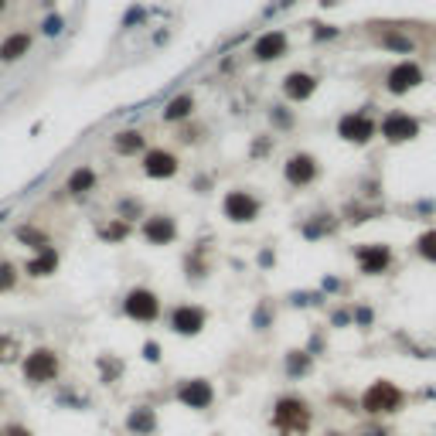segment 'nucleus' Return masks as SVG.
Here are the masks:
<instances>
[{"label":"nucleus","mask_w":436,"mask_h":436,"mask_svg":"<svg viewBox=\"0 0 436 436\" xmlns=\"http://www.w3.org/2000/svg\"><path fill=\"white\" fill-rule=\"evenodd\" d=\"M419 120L406 113V109H388L382 120H379V136H382L385 143H392V147H399V143H409L419 136Z\"/></svg>","instance_id":"obj_6"},{"label":"nucleus","mask_w":436,"mask_h":436,"mask_svg":"<svg viewBox=\"0 0 436 436\" xmlns=\"http://www.w3.org/2000/svg\"><path fill=\"white\" fill-rule=\"evenodd\" d=\"M423 69L416 65V62H395L388 72H385V89L392 92V96H406L412 92L416 85H423Z\"/></svg>","instance_id":"obj_13"},{"label":"nucleus","mask_w":436,"mask_h":436,"mask_svg":"<svg viewBox=\"0 0 436 436\" xmlns=\"http://www.w3.org/2000/svg\"><path fill=\"white\" fill-rule=\"evenodd\" d=\"M191 116H195V96H191V92H178L171 103L164 106V113H160V120L171 123V127H174V123H184V120H191Z\"/></svg>","instance_id":"obj_22"},{"label":"nucleus","mask_w":436,"mask_h":436,"mask_svg":"<svg viewBox=\"0 0 436 436\" xmlns=\"http://www.w3.org/2000/svg\"><path fill=\"white\" fill-rule=\"evenodd\" d=\"M140 235L150 246H171V242H178V218L167 211H154L140 222Z\"/></svg>","instance_id":"obj_12"},{"label":"nucleus","mask_w":436,"mask_h":436,"mask_svg":"<svg viewBox=\"0 0 436 436\" xmlns=\"http://www.w3.org/2000/svg\"><path fill=\"white\" fill-rule=\"evenodd\" d=\"M222 215L229 218L232 225H253L259 215H262V202L249 188H232V191H225V198H222Z\"/></svg>","instance_id":"obj_4"},{"label":"nucleus","mask_w":436,"mask_h":436,"mask_svg":"<svg viewBox=\"0 0 436 436\" xmlns=\"http://www.w3.org/2000/svg\"><path fill=\"white\" fill-rule=\"evenodd\" d=\"M34 48V34L31 31H10V34H3L0 38V65H14V62H21L27 58Z\"/></svg>","instance_id":"obj_16"},{"label":"nucleus","mask_w":436,"mask_h":436,"mask_svg":"<svg viewBox=\"0 0 436 436\" xmlns=\"http://www.w3.org/2000/svg\"><path fill=\"white\" fill-rule=\"evenodd\" d=\"M127 430L133 436H154V430H157V412L150 409V406H136V409H129Z\"/></svg>","instance_id":"obj_23"},{"label":"nucleus","mask_w":436,"mask_h":436,"mask_svg":"<svg viewBox=\"0 0 436 436\" xmlns=\"http://www.w3.org/2000/svg\"><path fill=\"white\" fill-rule=\"evenodd\" d=\"M140 171L150 181H171L181 171V157L164 147H147V154L140 157Z\"/></svg>","instance_id":"obj_9"},{"label":"nucleus","mask_w":436,"mask_h":436,"mask_svg":"<svg viewBox=\"0 0 436 436\" xmlns=\"http://www.w3.org/2000/svg\"><path fill=\"white\" fill-rule=\"evenodd\" d=\"M328 436H344V433H328Z\"/></svg>","instance_id":"obj_34"},{"label":"nucleus","mask_w":436,"mask_h":436,"mask_svg":"<svg viewBox=\"0 0 436 436\" xmlns=\"http://www.w3.org/2000/svg\"><path fill=\"white\" fill-rule=\"evenodd\" d=\"M317 76H310V72H290V76L283 78V96L290 99V103H307L310 96L317 92Z\"/></svg>","instance_id":"obj_18"},{"label":"nucleus","mask_w":436,"mask_h":436,"mask_svg":"<svg viewBox=\"0 0 436 436\" xmlns=\"http://www.w3.org/2000/svg\"><path fill=\"white\" fill-rule=\"evenodd\" d=\"M178 402L181 406H188V409H208L211 402H215V388H211V382L208 379H184V382H178Z\"/></svg>","instance_id":"obj_14"},{"label":"nucleus","mask_w":436,"mask_h":436,"mask_svg":"<svg viewBox=\"0 0 436 436\" xmlns=\"http://www.w3.org/2000/svg\"><path fill=\"white\" fill-rule=\"evenodd\" d=\"M96 184H99L96 167H92V164H78L76 171L69 174V181H65V191H69L72 198H85V195L96 191Z\"/></svg>","instance_id":"obj_20"},{"label":"nucleus","mask_w":436,"mask_h":436,"mask_svg":"<svg viewBox=\"0 0 436 436\" xmlns=\"http://www.w3.org/2000/svg\"><path fill=\"white\" fill-rule=\"evenodd\" d=\"M0 436H34L27 426H21V423H7L3 430H0Z\"/></svg>","instance_id":"obj_30"},{"label":"nucleus","mask_w":436,"mask_h":436,"mask_svg":"<svg viewBox=\"0 0 436 436\" xmlns=\"http://www.w3.org/2000/svg\"><path fill=\"white\" fill-rule=\"evenodd\" d=\"M361 436H392L388 430H382V426H372V430H365Z\"/></svg>","instance_id":"obj_32"},{"label":"nucleus","mask_w":436,"mask_h":436,"mask_svg":"<svg viewBox=\"0 0 436 436\" xmlns=\"http://www.w3.org/2000/svg\"><path fill=\"white\" fill-rule=\"evenodd\" d=\"M109 147H113L116 157H136V154L143 157L147 154V133L136 127H127V129H120V133H113Z\"/></svg>","instance_id":"obj_17"},{"label":"nucleus","mask_w":436,"mask_h":436,"mask_svg":"<svg viewBox=\"0 0 436 436\" xmlns=\"http://www.w3.org/2000/svg\"><path fill=\"white\" fill-rule=\"evenodd\" d=\"M310 423H314V409H310L307 399H300V395H280L276 399V406H273V426L283 436L307 433Z\"/></svg>","instance_id":"obj_1"},{"label":"nucleus","mask_w":436,"mask_h":436,"mask_svg":"<svg viewBox=\"0 0 436 436\" xmlns=\"http://www.w3.org/2000/svg\"><path fill=\"white\" fill-rule=\"evenodd\" d=\"M412 249H416V256L426 259V262H436V229H426L416 242H412Z\"/></svg>","instance_id":"obj_25"},{"label":"nucleus","mask_w":436,"mask_h":436,"mask_svg":"<svg viewBox=\"0 0 436 436\" xmlns=\"http://www.w3.org/2000/svg\"><path fill=\"white\" fill-rule=\"evenodd\" d=\"M208 324V310L198 307V304H178V307L167 314V328L181 337H195L202 334Z\"/></svg>","instance_id":"obj_10"},{"label":"nucleus","mask_w":436,"mask_h":436,"mask_svg":"<svg viewBox=\"0 0 436 436\" xmlns=\"http://www.w3.org/2000/svg\"><path fill=\"white\" fill-rule=\"evenodd\" d=\"M62 24H65V21H62V14L48 17V21H45V34H62Z\"/></svg>","instance_id":"obj_31"},{"label":"nucleus","mask_w":436,"mask_h":436,"mask_svg":"<svg viewBox=\"0 0 436 436\" xmlns=\"http://www.w3.org/2000/svg\"><path fill=\"white\" fill-rule=\"evenodd\" d=\"M21 355H24L21 337L17 334H0V365H14Z\"/></svg>","instance_id":"obj_24"},{"label":"nucleus","mask_w":436,"mask_h":436,"mask_svg":"<svg viewBox=\"0 0 436 436\" xmlns=\"http://www.w3.org/2000/svg\"><path fill=\"white\" fill-rule=\"evenodd\" d=\"M286 368H290V375H304V372H310V358L304 351H293L290 361H286Z\"/></svg>","instance_id":"obj_29"},{"label":"nucleus","mask_w":436,"mask_h":436,"mask_svg":"<svg viewBox=\"0 0 436 436\" xmlns=\"http://www.w3.org/2000/svg\"><path fill=\"white\" fill-rule=\"evenodd\" d=\"M283 178L290 188H310L314 181L321 178V160L307 150H297V154L286 157V164H283Z\"/></svg>","instance_id":"obj_8"},{"label":"nucleus","mask_w":436,"mask_h":436,"mask_svg":"<svg viewBox=\"0 0 436 436\" xmlns=\"http://www.w3.org/2000/svg\"><path fill=\"white\" fill-rule=\"evenodd\" d=\"M21 372H24V382L48 385L62 375V355H58L55 348H34V351H27L24 355Z\"/></svg>","instance_id":"obj_3"},{"label":"nucleus","mask_w":436,"mask_h":436,"mask_svg":"<svg viewBox=\"0 0 436 436\" xmlns=\"http://www.w3.org/2000/svg\"><path fill=\"white\" fill-rule=\"evenodd\" d=\"M21 280V273H17V266L10 262V259H0V293H10L14 286Z\"/></svg>","instance_id":"obj_28"},{"label":"nucleus","mask_w":436,"mask_h":436,"mask_svg":"<svg viewBox=\"0 0 436 436\" xmlns=\"http://www.w3.org/2000/svg\"><path fill=\"white\" fill-rule=\"evenodd\" d=\"M58 249L55 246H48V249H38V253H31L24 262V273L31 276V280H48V276H55L58 273Z\"/></svg>","instance_id":"obj_19"},{"label":"nucleus","mask_w":436,"mask_h":436,"mask_svg":"<svg viewBox=\"0 0 436 436\" xmlns=\"http://www.w3.org/2000/svg\"><path fill=\"white\" fill-rule=\"evenodd\" d=\"M17 239H21L24 246H31L34 253H38V249H48V246H52V239H48V235H45L41 229H34V225H21V229H17Z\"/></svg>","instance_id":"obj_26"},{"label":"nucleus","mask_w":436,"mask_h":436,"mask_svg":"<svg viewBox=\"0 0 436 436\" xmlns=\"http://www.w3.org/2000/svg\"><path fill=\"white\" fill-rule=\"evenodd\" d=\"M160 293L150 290V286H133L127 297H123V314H127L129 321H136V324H154L160 321Z\"/></svg>","instance_id":"obj_5"},{"label":"nucleus","mask_w":436,"mask_h":436,"mask_svg":"<svg viewBox=\"0 0 436 436\" xmlns=\"http://www.w3.org/2000/svg\"><path fill=\"white\" fill-rule=\"evenodd\" d=\"M7 7H10V0H0V14H3V10H7Z\"/></svg>","instance_id":"obj_33"},{"label":"nucleus","mask_w":436,"mask_h":436,"mask_svg":"<svg viewBox=\"0 0 436 436\" xmlns=\"http://www.w3.org/2000/svg\"><path fill=\"white\" fill-rule=\"evenodd\" d=\"M358 406L368 416H395V412L406 409V392L395 382H388V379H379V382H372L361 392Z\"/></svg>","instance_id":"obj_2"},{"label":"nucleus","mask_w":436,"mask_h":436,"mask_svg":"<svg viewBox=\"0 0 436 436\" xmlns=\"http://www.w3.org/2000/svg\"><path fill=\"white\" fill-rule=\"evenodd\" d=\"M392 249L385 246V242H361L355 246V262H358V269L365 276H382L388 273V266H392Z\"/></svg>","instance_id":"obj_11"},{"label":"nucleus","mask_w":436,"mask_h":436,"mask_svg":"<svg viewBox=\"0 0 436 436\" xmlns=\"http://www.w3.org/2000/svg\"><path fill=\"white\" fill-rule=\"evenodd\" d=\"M337 136L344 143H355V147H365L379 136V123L365 113V109H355V113H344L337 120Z\"/></svg>","instance_id":"obj_7"},{"label":"nucleus","mask_w":436,"mask_h":436,"mask_svg":"<svg viewBox=\"0 0 436 436\" xmlns=\"http://www.w3.org/2000/svg\"><path fill=\"white\" fill-rule=\"evenodd\" d=\"M375 45L385 48V52H399V55H409L416 48V41L406 31H399V27H379L375 31Z\"/></svg>","instance_id":"obj_21"},{"label":"nucleus","mask_w":436,"mask_h":436,"mask_svg":"<svg viewBox=\"0 0 436 436\" xmlns=\"http://www.w3.org/2000/svg\"><path fill=\"white\" fill-rule=\"evenodd\" d=\"M290 52V38H286V31L280 27H273V31H262L256 41H253V58L256 62H280L283 55Z\"/></svg>","instance_id":"obj_15"},{"label":"nucleus","mask_w":436,"mask_h":436,"mask_svg":"<svg viewBox=\"0 0 436 436\" xmlns=\"http://www.w3.org/2000/svg\"><path fill=\"white\" fill-rule=\"evenodd\" d=\"M127 235H129V222H127V218H116V222H109V225L99 229V239H103V242H123Z\"/></svg>","instance_id":"obj_27"}]
</instances>
